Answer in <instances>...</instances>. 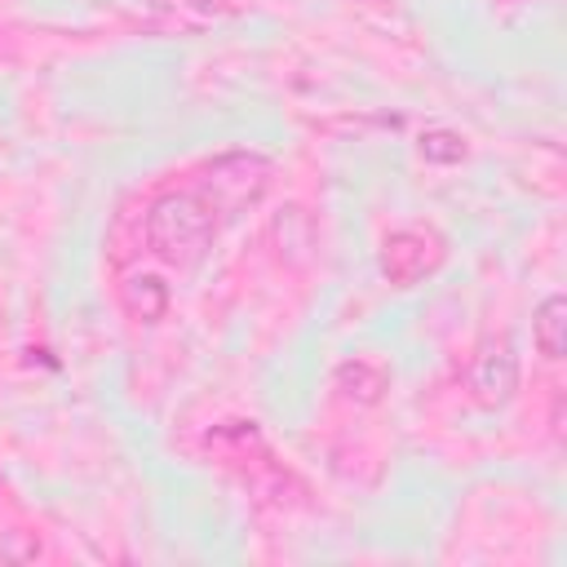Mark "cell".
<instances>
[{"instance_id": "obj_2", "label": "cell", "mask_w": 567, "mask_h": 567, "mask_svg": "<svg viewBox=\"0 0 567 567\" xmlns=\"http://www.w3.org/2000/svg\"><path fill=\"white\" fill-rule=\"evenodd\" d=\"M532 332H536V346H540L545 359H558V354H563V297H549V301L536 310Z\"/></svg>"}, {"instance_id": "obj_1", "label": "cell", "mask_w": 567, "mask_h": 567, "mask_svg": "<svg viewBox=\"0 0 567 567\" xmlns=\"http://www.w3.org/2000/svg\"><path fill=\"white\" fill-rule=\"evenodd\" d=\"M208 226H213L208 221V208L195 195H168L164 204H155V213L146 221V235H151V244L159 252L177 257V252L204 244L208 239Z\"/></svg>"}, {"instance_id": "obj_3", "label": "cell", "mask_w": 567, "mask_h": 567, "mask_svg": "<svg viewBox=\"0 0 567 567\" xmlns=\"http://www.w3.org/2000/svg\"><path fill=\"white\" fill-rule=\"evenodd\" d=\"M478 368L487 372V377H478L483 399H505V390L514 385V359H509L505 350H487V354L478 359Z\"/></svg>"}]
</instances>
